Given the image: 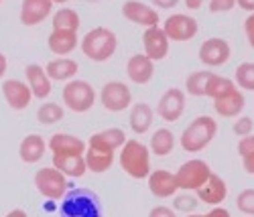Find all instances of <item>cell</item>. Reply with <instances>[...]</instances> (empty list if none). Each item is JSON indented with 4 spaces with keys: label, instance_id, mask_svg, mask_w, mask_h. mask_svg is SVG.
Returning <instances> with one entry per match:
<instances>
[{
    "label": "cell",
    "instance_id": "cell-41",
    "mask_svg": "<svg viewBox=\"0 0 254 217\" xmlns=\"http://www.w3.org/2000/svg\"><path fill=\"white\" fill-rule=\"evenodd\" d=\"M244 33H246V39H248V45L254 49V12L246 16L244 20Z\"/></svg>",
    "mask_w": 254,
    "mask_h": 217
},
{
    "label": "cell",
    "instance_id": "cell-33",
    "mask_svg": "<svg viewBox=\"0 0 254 217\" xmlns=\"http://www.w3.org/2000/svg\"><path fill=\"white\" fill-rule=\"evenodd\" d=\"M209 77H211V71H193V73H189L187 79H185V92L189 96H195V98L205 96V88H207Z\"/></svg>",
    "mask_w": 254,
    "mask_h": 217
},
{
    "label": "cell",
    "instance_id": "cell-52",
    "mask_svg": "<svg viewBox=\"0 0 254 217\" xmlns=\"http://www.w3.org/2000/svg\"><path fill=\"white\" fill-rule=\"evenodd\" d=\"M0 6H2V0H0Z\"/></svg>",
    "mask_w": 254,
    "mask_h": 217
},
{
    "label": "cell",
    "instance_id": "cell-51",
    "mask_svg": "<svg viewBox=\"0 0 254 217\" xmlns=\"http://www.w3.org/2000/svg\"><path fill=\"white\" fill-rule=\"evenodd\" d=\"M86 2H100V0H86Z\"/></svg>",
    "mask_w": 254,
    "mask_h": 217
},
{
    "label": "cell",
    "instance_id": "cell-5",
    "mask_svg": "<svg viewBox=\"0 0 254 217\" xmlns=\"http://www.w3.org/2000/svg\"><path fill=\"white\" fill-rule=\"evenodd\" d=\"M63 104L69 108L75 114H83L94 108L96 104V92L92 88V83L83 81V79H71L65 83V88L61 92Z\"/></svg>",
    "mask_w": 254,
    "mask_h": 217
},
{
    "label": "cell",
    "instance_id": "cell-36",
    "mask_svg": "<svg viewBox=\"0 0 254 217\" xmlns=\"http://www.w3.org/2000/svg\"><path fill=\"white\" fill-rule=\"evenodd\" d=\"M236 207L244 215H254V189H244L236 197Z\"/></svg>",
    "mask_w": 254,
    "mask_h": 217
},
{
    "label": "cell",
    "instance_id": "cell-27",
    "mask_svg": "<svg viewBox=\"0 0 254 217\" xmlns=\"http://www.w3.org/2000/svg\"><path fill=\"white\" fill-rule=\"evenodd\" d=\"M246 106V98L240 90L232 92L230 96L226 98H220V100H214V110L222 116V118H238L240 112L244 110Z\"/></svg>",
    "mask_w": 254,
    "mask_h": 217
},
{
    "label": "cell",
    "instance_id": "cell-10",
    "mask_svg": "<svg viewBox=\"0 0 254 217\" xmlns=\"http://www.w3.org/2000/svg\"><path fill=\"white\" fill-rule=\"evenodd\" d=\"M199 61L207 67H220V65L228 63L230 55H232V49L228 45V41L222 39V37H209L201 43L199 47Z\"/></svg>",
    "mask_w": 254,
    "mask_h": 217
},
{
    "label": "cell",
    "instance_id": "cell-2",
    "mask_svg": "<svg viewBox=\"0 0 254 217\" xmlns=\"http://www.w3.org/2000/svg\"><path fill=\"white\" fill-rule=\"evenodd\" d=\"M79 47H81V53L86 55L90 61L104 63V61H108V59L116 53L118 37H116V33L110 31V29L96 27V29L88 31L86 37L79 41Z\"/></svg>",
    "mask_w": 254,
    "mask_h": 217
},
{
    "label": "cell",
    "instance_id": "cell-21",
    "mask_svg": "<svg viewBox=\"0 0 254 217\" xmlns=\"http://www.w3.org/2000/svg\"><path fill=\"white\" fill-rule=\"evenodd\" d=\"M47 146H49V150L53 155H83L86 153V148H88V144L83 142L81 138L65 134V132L53 134L49 138Z\"/></svg>",
    "mask_w": 254,
    "mask_h": 217
},
{
    "label": "cell",
    "instance_id": "cell-50",
    "mask_svg": "<svg viewBox=\"0 0 254 217\" xmlns=\"http://www.w3.org/2000/svg\"><path fill=\"white\" fill-rule=\"evenodd\" d=\"M187 217H205V215H197V213H189Z\"/></svg>",
    "mask_w": 254,
    "mask_h": 217
},
{
    "label": "cell",
    "instance_id": "cell-8",
    "mask_svg": "<svg viewBox=\"0 0 254 217\" xmlns=\"http://www.w3.org/2000/svg\"><path fill=\"white\" fill-rule=\"evenodd\" d=\"M100 104L108 112H124L132 106V92L124 81H108L100 92Z\"/></svg>",
    "mask_w": 254,
    "mask_h": 217
},
{
    "label": "cell",
    "instance_id": "cell-26",
    "mask_svg": "<svg viewBox=\"0 0 254 217\" xmlns=\"http://www.w3.org/2000/svg\"><path fill=\"white\" fill-rule=\"evenodd\" d=\"M45 150H47V142L43 140V136L41 134H29L18 144V157L27 164H35V163H39L41 159H43Z\"/></svg>",
    "mask_w": 254,
    "mask_h": 217
},
{
    "label": "cell",
    "instance_id": "cell-48",
    "mask_svg": "<svg viewBox=\"0 0 254 217\" xmlns=\"http://www.w3.org/2000/svg\"><path fill=\"white\" fill-rule=\"evenodd\" d=\"M4 217H29V213H27L25 209H12V211H8Z\"/></svg>",
    "mask_w": 254,
    "mask_h": 217
},
{
    "label": "cell",
    "instance_id": "cell-7",
    "mask_svg": "<svg viewBox=\"0 0 254 217\" xmlns=\"http://www.w3.org/2000/svg\"><path fill=\"white\" fill-rule=\"evenodd\" d=\"M211 170L209 164L201 159H191V161H187L183 163L177 172H175V181H177V187L181 191H197L201 185H205V181L209 179L211 175Z\"/></svg>",
    "mask_w": 254,
    "mask_h": 217
},
{
    "label": "cell",
    "instance_id": "cell-28",
    "mask_svg": "<svg viewBox=\"0 0 254 217\" xmlns=\"http://www.w3.org/2000/svg\"><path fill=\"white\" fill-rule=\"evenodd\" d=\"M83 159H86V166L88 170L96 172V175H102L108 168H112L114 164V153H104V150H96V148H86L83 153Z\"/></svg>",
    "mask_w": 254,
    "mask_h": 217
},
{
    "label": "cell",
    "instance_id": "cell-37",
    "mask_svg": "<svg viewBox=\"0 0 254 217\" xmlns=\"http://www.w3.org/2000/svg\"><path fill=\"white\" fill-rule=\"evenodd\" d=\"M232 130H234V134L244 138V136H250L254 132V120L250 116H238V120L234 122V126H232Z\"/></svg>",
    "mask_w": 254,
    "mask_h": 217
},
{
    "label": "cell",
    "instance_id": "cell-49",
    "mask_svg": "<svg viewBox=\"0 0 254 217\" xmlns=\"http://www.w3.org/2000/svg\"><path fill=\"white\" fill-rule=\"evenodd\" d=\"M53 4H65V2H69V0H51Z\"/></svg>",
    "mask_w": 254,
    "mask_h": 217
},
{
    "label": "cell",
    "instance_id": "cell-19",
    "mask_svg": "<svg viewBox=\"0 0 254 217\" xmlns=\"http://www.w3.org/2000/svg\"><path fill=\"white\" fill-rule=\"evenodd\" d=\"M126 75H128V79L136 85L149 83L155 75V61H151L144 53L142 55L136 53L128 59V63H126Z\"/></svg>",
    "mask_w": 254,
    "mask_h": 217
},
{
    "label": "cell",
    "instance_id": "cell-17",
    "mask_svg": "<svg viewBox=\"0 0 254 217\" xmlns=\"http://www.w3.org/2000/svg\"><path fill=\"white\" fill-rule=\"evenodd\" d=\"M25 81L31 88L33 98H37V100L49 98V94L53 90V81L49 79L45 67L43 65H39V63H31V65L25 67Z\"/></svg>",
    "mask_w": 254,
    "mask_h": 217
},
{
    "label": "cell",
    "instance_id": "cell-46",
    "mask_svg": "<svg viewBox=\"0 0 254 217\" xmlns=\"http://www.w3.org/2000/svg\"><path fill=\"white\" fill-rule=\"evenodd\" d=\"M183 2H185V6H187L189 10H197V8L203 6L205 0H183Z\"/></svg>",
    "mask_w": 254,
    "mask_h": 217
},
{
    "label": "cell",
    "instance_id": "cell-31",
    "mask_svg": "<svg viewBox=\"0 0 254 217\" xmlns=\"http://www.w3.org/2000/svg\"><path fill=\"white\" fill-rule=\"evenodd\" d=\"M51 25H53V31H75L77 33L81 23H79V14L73 8H59L57 12H53Z\"/></svg>",
    "mask_w": 254,
    "mask_h": 217
},
{
    "label": "cell",
    "instance_id": "cell-42",
    "mask_svg": "<svg viewBox=\"0 0 254 217\" xmlns=\"http://www.w3.org/2000/svg\"><path fill=\"white\" fill-rule=\"evenodd\" d=\"M242 166H244V170L248 172V175H254V153L242 157Z\"/></svg>",
    "mask_w": 254,
    "mask_h": 217
},
{
    "label": "cell",
    "instance_id": "cell-20",
    "mask_svg": "<svg viewBox=\"0 0 254 217\" xmlns=\"http://www.w3.org/2000/svg\"><path fill=\"white\" fill-rule=\"evenodd\" d=\"M128 140L124 134V130L120 128H106V130H100V132H96L88 146L90 148H96V150H104V153H116V150H120L124 146V142Z\"/></svg>",
    "mask_w": 254,
    "mask_h": 217
},
{
    "label": "cell",
    "instance_id": "cell-40",
    "mask_svg": "<svg viewBox=\"0 0 254 217\" xmlns=\"http://www.w3.org/2000/svg\"><path fill=\"white\" fill-rule=\"evenodd\" d=\"M149 217H177L173 207H167V205H157L149 211Z\"/></svg>",
    "mask_w": 254,
    "mask_h": 217
},
{
    "label": "cell",
    "instance_id": "cell-18",
    "mask_svg": "<svg viewBox=\"0 0 254 217\" xmlns=\"http://www.w3.org/2000/svg\"><path fill=\"white\" fill-rule=\"evenodd\" d=\"M146 179H149V191L155 195L157 199L175 197L177 191H179L175 175H173V172H169V170H163V168L151 170V175Z\"/></svg>",
    "mask_w": 254,
    "mask_h": 217
},
{
    "label": "cell",
    "instance_id": "cell-15",
    "mask_svg": "<svg viewBox=\"0 0 254 217\" xmlns=\"http://www.w3.org/2000/svg\"><path fill=\"white\" fill-rule=\"evenodd\" d=\"M195 197L199 199V203H205V205H211V207H218L226 201L228 197V185L226 181L211 172L209 179L205 181V185H201L197 191H195Z\"/></svg>",
    "mask_w": 254,
    "mask_h": 217
},
{
    "label": "cell",
    "instance_id": "cell-44",
    "mask_svg": "<svg viewBox=\"0 0 254 217\" xmlns=\"http://www.w3.org/2000/svg\"><path fill=\"white\" fill-rule=\"evenodd\" d=\"M205 217H232V215H230L228 209H224L222 205H218V207H211V211L205 213Z\"/></svg>",
    "mask_w": 254,
    "mask_h": 217
},
{
    "label": "cell",
    "instance_id": "cell-34",
    "mask_svg": "<svg viewBox=\"0 0 254 217\" xmlns=\"http://www.w3.org/2000/svg\"><path fill=\"white\" fill-rule=\"evenodd\" d=\"M234 83L246 92H254V63L252 61H244L238 65L234 73Z\"/></svg>",
    "mask_w": 254,
    "mask_h": 217
},
{
    "label": "cell",
    "instance_id": "cell-29",
    "mask_svg": "<svg viewBox=\"0 0 254 217\" xmlns=\"http://www.w3.org/2000/svg\"><path fill=\"white\" fill-rule=\"evenodd\" d=\"M236 90H238V85L234 83V79L218 75V73H211V77L207 81V88H205V98L220 100V98L230 96L232 92H236Z\"/></svg>",
    "mask_w": 254,
    "mask_h": 217
},
{
    "label": "cell",
    "instance_id": "cell-12",
    "mask_svg": "<svg viewBox=\"0 0 254 217\" xmlns=\"http://www.w3.org/2000/svg\"><path fill=\"white\" fill-rule=\"evenodd\" d=\"M185 112V92L179 88L167 90L159 104H157V114L165 122H177Z\"/></svg>",
    "mask_w": 254,
    "mask_h": 217
},
{
    "label": "cell",
    "instance_id": "cell-45",
    "mask_svg": "<svg viewBox=\"0 0 254 217\" xmlns=\"http://www.w3.org/2000/svg\"><path fill=\"white\" fill-rule=\"evenodd\" d=\"M236 4L242 8V10H246V12H254V0H236Z\"/></svg>",
    "mask_w": 254,
    "mask_h": 217
},
{
    "label": "cell",
    "instance_id": "cell-43",
    "mask_svg": "<svg viewBox=\"0 0 254 217\" xmlns=\"http://www.w3.org/2000/svg\"><path fill=\"white\" fill-rule=\"evenodd\" d=\"M151 2H153V6H159V8L169 10V8L177 6V4H179V0H151Z\"/></svg>",
    "mask_w": 254,
    "mask_h": 217
},
{
    "label": "cell",
    "instance_id": "cell-35",
    "mask_svg": "<svg viewBox=\"0 0 254 217\" xmlns=\"http://www.w3.org/2000/svg\"><path fill=\"white\" fill-rule=\"evenodd\" d=\"M199 205V199L195 195H191V191H183L181 195H175L173 197V209L175 211H181V213H193Z\"/></svg>",
    "mask_w": 254,
    "mask_h": 217
},
{
    "label": "cell",
    "instance_id": "cell-16",
    "mask_svg": "<svg viewBox=\"0 0 254 217\" xmlns=\"http://www.w3.org/2000/svg\"><path fill=\"white\" fill-rule=\"evenodd\" d=\"M53 12V2L51 0H23L20 2V23L25 27H37L45 18H49Z\"/></svg>",
    "mask_w": 254,
    "mask_h": 217
},
{
    "label": "cell",
    "instance_id": "cell-14",
    "mask_svg": "<svg viewBox=\"0 0 254 217\" xmlns=\"http://www.w3.org/2000/svg\"><path fill=\"white\" fill-rule=\"evenodd\" d=\"M169 41L163 27H151L144 29L142 35V45H144V55L151 61H163L169 55Z\"/></svg>",
    "mask_w": 254,
    "mask_h": 217
},
{
    "label": "cell",
    "instance_id": "cell-24",
    "mask_svg": "<svg viewBox=\"0 0 254 217\" xmlns=\"http://www.w3.org/2000/svg\"><path fill=\"white\" fill-rule=\"evenodd\" d=\"M53 166L67 179H79L88 172L83 155H53Z\"/></svg>",
    "mask_w": 254,
    "mask_h": 217
},
{
    "label": "cell",
    "instance_id": "cell-1",
    "mask_svg": "<svg viewBox=\"0 0 254 217\" xmlns=\"http://www.w3.org/2000/svg\"><path fill=\"white\" fill-rule=\"evenodd\" d=\"M118 163L122 170L132 179H146L151 175V150L136 138L124 142L118 155Z\"/></svg>",
    "mask_w": 254,
    "mask_h": 217
},
{
    "label": "cell",
    "instance_id": "cell-30",
    "mask_svg": "<svg viewBox=\"0 0 254 217\" xmlns=\"http://www.w3.org/2000/svg\"><path fill=\"white\" fill-rule=\"evenodd\" d=\"M175 148V134L169 128H157V132L151 136L149 150L155 157H167Z\"/></svg>",
    "mask_w": 254,
    "mask_h": 217
},
{
    "label": "cell",
    "instance_id": "cell-39",
    "mask_svg": "<svg viewBox=\"0 0 254 217\" xmlns=\"http://www.w3.org/2000/svg\"><path fill=\"white\" fill-rule=\"evenodd\" d=\"M250 153H254V136H252V134L240 138V142H238V155H240V157H246V155H250Z\"/></svg>",
    "mask_w": 254,
    "mask_h": 217
},
{
    "label": "cell",
    "instance_id": "cell-6",
    "mask_svg": "<svg viewBox=\"0 0 254 217\" xmlns=\"http://www.w3.org/2000/svg\"><path fill=\"white\" fill-rule=\"evenodd\" d=\"M35 187L37 191L43 195L45 199H51V201H59L65 197L67 193V177L61 175V172L55 168V166H43L35 172Z\"/></svg>",
    "mask_w": 254,
    "mask_h": 217
},
{
    "label": "cell",
    "instance_id": "cell-47",
    "mask_svg": "<svg viewBox=\"0 0 254 217\" xmlns=\"http://www.w3.org/2000/svg\"><path fill=\"white\" fill-rule=\"evenodd\" d=\"M6 67H8V61H6V55L0 51V79L4 77V73H6Z\"/></svg>",
    "mask_w": 254,
    "mask_h": 217
},
{
    "label": "cell",
    "instance_id": "cell-23",
    "mask_svg": "<svg viewBox=\"0 0 254 217\" xmlns=\"http://www.w3.org/2000/svg\"><path fill=\"white\" fill-rule=\"evenodd\" d=\"M77 45H79V37L75 31H51V35L47 37V47L57 57H65L73 53Z\"/></svg>",
    "mask_w": 254,
    "mask_h": 217
},
{
    "label": "cell",
    "instance_id": "cell-11",
    "mask_svg": "<svg viewBox=\"0 0 254 217\" xmlns=\"http://www.w3.org/2000/svg\"><path fill=\"white\" fill-rule=\"evenodd\" d=\"M122 16L130 23L144 27V29H151V27H159V12L157 8L149 6L140 2V0H126L122 4Z\"/></svg>",
    "mask_w": 254,
    "mask_h": 217
},
{
    "label": "cell",
    "instance_id": "cell-3",
    "mask_svg": "<svg viewBox=\"0 0 254 217\" xmlns=\"http://www.w3.org/2000/svg\"><path fill=\"white\" fill-rule=\"evenodd\" d=\"M61 217H102L98 195L90 189H71L61 199Z\"/></svg>",
    "mask_w": 254,
    "mask_h": 217
},
{
    "label": "cell",
    "instance_id": "cell-13",
    "mask_svg": "<svg viewBox=\"0 0 254 217\" xmlns=\"http://www.w3.org/2000/svg\"><path fill=\"white\" fill-rule=\"evenodd\" d=\"M2 96H4V102L16 112L27 110L33 102L31 88L23 79H4L2 81Z\"/></svg>",
    "mask_w": 254,
    "mask_h": 217
},
{
    "label": "cell",
    "instance_id": "cell-4",
    "mask_svg": "<svg viewBox=\"0 0 254 217\" xmlns=\"http://www.w3.org/2000/svg\"><path fill=\"white\" fill-rule=\"evenodd\" d=\"M218 134V122L211 116H197L181 134V148L185 153H201Z\"/></svg>",
    "mask_w": 254,
    "mask_h": 217
},
{
    "label": "cell",
    "instance_id": "cell-25",
    "mask_svg": "<svg viewBox=\"0 0 254 217\" xmlns=\"http://www.w3.org/2000/svg\"><path fill=\"white\" fill-rule=\"evenodd\" d=\"M79 65L71 57H55L45 65V71L51 81H71L77 75Z\"/></svg>",
    "mask_w": 254,
    "mask_h": 217
},
{
    "label": "cell",
    "instance_id": "cell-32",
    "mask_svg": "<svg viewBox=\"0 0 254 217\" xmlns=\"http://www.w3.org/2000/svg\"><path fill=\"white\" fill-rule=\"evenodd\" d=\"M65 112H63V106H59L57 102H45L39 106L37 110V120L45 126H51V124H57L63 120Z\"/></svg>",
    "mask_w": 254,
    "mask_h": 217
},
{
    "label": "cell",
    "instance_id": "cell-9",
    "mask_svg": "<svg viewBox=\"0 0 254 217\" xmlns=\"http://www.w3.org/2000/svg\"><path fill=\"white\" fill-rule=\"evenodd\" d=\"M163 31H165L169 41L185 43V41H191L197 35L199 27H197V20L193 16L177 12V14H171L163 23Z\"/></svg>",
    "mask_w": 254,
    "mask_h": 217
},
{
    "label": "cell",
    "instance_id": "cell-22",
    "mask_svg": "<svg viewBox=\"0 0 254 217\" xmlns=\"http://www.w3.org/2000/svg\"><path fill=\"white\" fill-rule=\"evenodd\" d=\"M155 122V110L144 104V102H138V104H132L130 106V114H128V124H130V130L134 134H146L151 130Z\"/></svg>",
    "mask_w": 254,
    "mask_h": 217
},
{
    "label": "cell",
    "instance_id": "cell-38",
    "mask_svg": "<svg viewBox=\"0 0 254 217\" xmlns=\"http://www.w3.org/2000/svg\"><path fill=\"white\" fill-rule=\"evenodd\" d=\"M236 6V0H209V12L220 14V12H230Z\"/></svg>",
    "mask_w": 254,
    "mask_h": 217
}]
</instances>
